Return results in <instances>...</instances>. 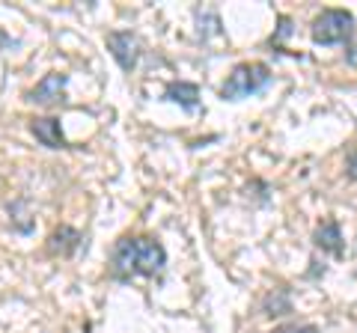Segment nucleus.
<instances>
[{
	"label": "nucleus",
	"instance_id": "f257e3e1",
	"mask_svg": "<svg viewBox=\"0 0 357 333\" xmlns=\"http://www.w3.org/2000/svg\"><path fill=\"white\" fill-rule=\"evenodd\" d=\"M167 265V250L161 241L149 235H122L110 250V277L134 280V277H155Z\"/></svg>",
	"mask_w": 357,
	"mask_h": 333
},
{
	"label": "nucleus",
	"instance_id": "f03ea898",
	"mask_svg": "<svg viewBox=\"0 0 357 333\" xmlns=\"http://www.w3.org/2000/svg\"><path fill=\"white\" fill-rule=\"evenodd\" d=\"M271 84V69L265 63H238L229 72V77L220 86V98L223 102H238V98L256 95L259 90Z\"/></svg>",
	"mask_w": 357,
	"mask_h": 333
},
{
	"label": "nucleus",
	"instance_id": "7ed1b4c3",
	"mask_svg": "<svg viewBox=\"0 0 357 333\" xmlns=\"http://www.w3.org/2000/svg\"><path fill=\"white\" fill-rule=\"evenodd\" d=\"M310 33H312L316 45H340V42H349L354 33V15L349 9H325L321 15H316Z\"/></svg>",
	"mask_w": 357,
	"mask_h": 333
},
{
	"label": "nucleus",
	"instance_id": "20e7f679",
	"mask_svg": "<svg viewBox=\"0 0 357 333\" xmlns=\"http://www.w3.org/2000/svg\"><path fill=\"white\" fill-rule=\"evenodd\" d=\"M107 51L114 54V60L119 63L122 72H134L137 57H140V42L131 30H114V33H107Z\"/></svg>",
	"mask_w": 357,
	"mask_h": 333
},
{
	"label": "nucleus",
	"instance_id": "39448f33",
	"mask_svg": "<svg viewBox=\"0 0 357 333\" xmlns=\"http://www.w3.org/2000/svg\"><path fill=\"white\" fill-rule=\"evenodd\" d=\"M30 131H33V137H36L42 146H48V149H69V143H66V137H63V125H60L57 116H39V119H33L30 122Z\"/></svg>",
	"mask_w": 357,
	"mask_h": 333
},
{
	"label": "nucleus",
	"instance_id": "423d86ee",
	"mask_svg": "<svg viewBox=\"0 0 357 333\" xmlns=\"http://www.w3.org/2000/svg\"><path fill=\"white\" fill-rule=\"evenodd\" d=\"M66 84H69V77H66V75H57V72L45 75L42 81L36 84V90L30 93V102H36V104H54V102H60Z\"/></svg>",
	"mask_w": 357,
	"mask_h": 333
},
{
	"label": "nucleus",
	"instance_id": "0eeeda50",
	"mask_svg": "<svg viewBox=\"0 0 357 333\" xmlns=\"http://www.w3.org/2000/svg\"><path fill=\"white\" fill-rule=\"evenodd\" d=\"M164 98L178 104L182 110H197L199 107V86L188 84V81H170L164 90Z\"/></svg>",
	"mask_w": 357,
	"mask_h": 333
},
{
	"label": "nucleus",
	"instance_id": "6e6552de",
	"mask_svg": "<svg viewBox=\"0 0 357 333\" xmlns=\"http://www.w3.org/2000/svg\"><path fill=\"white\" fill-rule=\"evenodd\" d=\"M81 241H84V235H81L77 229L60 226V229L51 232V238H48V253H51V256H72V253L81 247Z\"/></svg>",
	"mask_w": 357,
	"mask_h": 333
},
{
	"label": "nucleus",
	"instance_id": "1a4fd4ad",
	"mask_svg": "<svg viewBox=\"0 0 357 333\" xmlns=\"http://www.w3.org/2000/svg\"><path fill=\"white\" fill-rule=\"evenodd\" d=\"M312 241H316V247H319V250L333 253V256H342V250H345L342 232H340V224H337V220H325V224L316 229Z\"/></svg>",
	"mask_w": 357,
	"mask_h": 333
},
{
	"label": "nucleus",
	"instance_id": "9d476101",
	"mask_svg": "<svg viewBox=\"0 0 357 333\" xmlns=\"http://www.w3.org/2000/svg\"><path fill=\"white\" fill-rule=\"evenodd\" d=\"M289 33H292V21L283 15V18H280V30H277V36H271V45H274V42H280V39H286Z\"/></svg>",
	"mask_w": 357,
	"mask_h": 333
},
{
	"label": "nucleus",
	"instance_id": "9b49d317",
	"mask_svg": "<svg viewBox=\"0 0 357 333\" xmlns=\"http://www.w3.org/2000/svg\"><path fill=\"white\" fill-rule=\"evenodd\" d=\"M274 333H319L312 325H304V327H277Z\"/></svg>",
	"mask_w": 357,
	"mask_h": 333
},
{
	"label": "nucleus",
	"instance_id": "f8f14e48",
	"mask_svg": "<svg viewBox=\"0 0 357 333\" xmlns=\"http://www.w3.org/2000/svg\"><path fill=\"white\" fill-rule=\"evenodd\" d=\"M349 176H351V179H357V152L349 155Z\"/></svg>",
	"mask_w": 357,
	"mask_h": 333
}]
</instances>
